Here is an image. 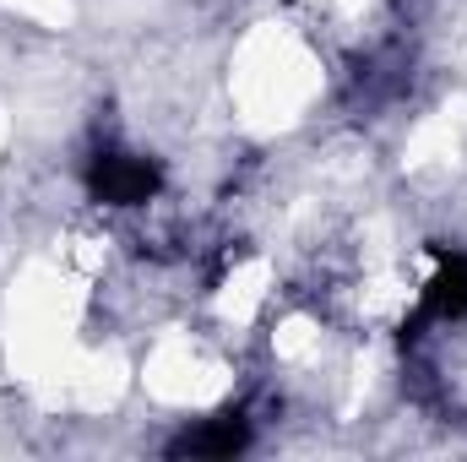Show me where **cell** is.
<instances>
[{
	"instance_id": "3",
	"label": "cell",
	"mask_w": 467,
	"mask_h": 462,
	"mask_svg": "<svg viewBox=\"0 0 467 462\" xmlns=\"http://www.w3.org/2000/svg\"><path fill=\"white\" fill-rule=\"evenodd\" d=\"M424 310L441 316V321H462L467 316V256H451V261L430 278V289H424Z\"/></svg>"
},
{
	"instance_id": "1",
	"label": "cell",
	"mask_w": 467,
	"mask_h": 462,
	"mask_svg": "<svg viewBox=\"0 0 467 462\" xmlns=\"http://www.w3.org/2000/svg\"><path fill=\"white\" fill-rule=\"evenodd\" d=\"M158 185H163V174L152 158H136V152H99L93 158V196L109 207H141L158 196Z\"/></svg>"
},
{
	"instance_id": "2",
	"label": "cell",
	"mask_w": 467,
	"mask_h": 462,
	"mask_svg": "<svg viewBox=\"0 0 467 462\" xmlns=\"http://www.w3.org/2000/svg\"><path fill=\"white\" fill-rule=\"evenodd\" d=\"M250 441V430H244V419L239 414H223V419H213V425H202V430H191V436H180L174 441V452L180 457H229Z\"/></svg>"
}]
</instances>
